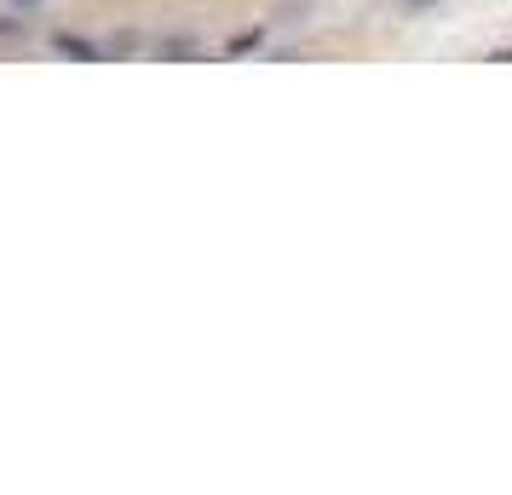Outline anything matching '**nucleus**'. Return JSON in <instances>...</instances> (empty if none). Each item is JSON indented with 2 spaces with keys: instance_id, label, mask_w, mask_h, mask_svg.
Instances as JSON below:
<instances>
[{
  "instance_id": "nucleus-1",
  "label": "nucleus",
  "mask_w": 512,
  "mask_h": 495,
  "mask_svg": "<svg viewBox=\"0 0 512 495\" xmlns=\"http://www.w3.org/2000/svg\"><path fill=\"white\" fill-rule=\"evenodd\" d=\"M6 6H18V12H29V6H41V0H6Z\"/></svg>"
},
{
  "instance_id": "nucleus-2",
  "label": "nucleus",
  "mask_w": 512,
  "mask_h": 495,
  "mask_svg": "<svg viewBox=\"0 0 512 495\" xmlns=\"http://www.w3.org/2000/svg\"><path fill=\"white\" fill-rule=\"evenodd\" d=\"M403 6H415V12H420V6H432V0H403Z\"/></svg>"
}]
</instances>
